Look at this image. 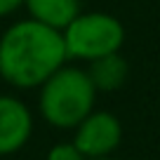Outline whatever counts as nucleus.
<instances>
[{
  "label": "nucleus",
  "mask_w": 160,
  "mask_h": 160,
  "mask_svg": "<svg viewBox=\"0 0 160 160\" xmlns=\"http://www.w3.org/2000/svg\"><path fill=\"white\" fill-rule=\"evenodd\" d=\"M66 59L64 33L35 19L10 26L0 38V75L17 87L45 85Z\"/></svg>",
  "instance_id": "1"
},
{
  "label": "nucleus",
  "mask_w": 160,
  "mask_h": 160,
  "mask_svg": "<svg viewBox=\"0 0 160 160\" xmlns=\"http://www.w3.org/2000/svg\"><path fill=\"white\" fill-rule=\"evenodd\" d=\"M94 94L97 90L85 71L61 66L42 85L40 111L54 127H75L92 113Z\"/></svg>",
  "instance_id": "2"
},
{
  "label": "nucleus",
  "mask_w": 160,
  "mask_h": 160,
  "mask_svg": "<svg viewBox=\"0 0 160 160\" xmlns=\"http://www.w3.org/2000/svg\"><path fill=\"white\" fill-rule=\"evenodd\" d=\"M66 54L73 59L94 61L115 54L125 42V28L115 17L104 12L78 14L64 28Z\"/></svg>",
  "instance_id": "3"
},
{
  "label": "nucleus",
  "mask_w": 160,
  "mask_h": 160,
  "mask_svg": "<svg viewBox=\"0 0 160 160\" xmlns=\"http://www.w3.org/2000/svg\"><path fill=\"white\" fill-rule=\"evenodd\" d=\"M120 137H122V127H120L118 118L111 113H90L82 122L78 125V134H75V148L85 158H106L111 151L118 148Z\"/></svg>",
  "instance_id": "4"
},
{
  "label": "nucleus",
  "mask_w": 160,
  "mask_h": 160,
  "mask_svg": "<svg viewBox=\"0 0 160 160\" xmlns=\"http://www.w3.org/2000/svg\"><path fill=\"white\" fill-rule=\"evenodd\" d=\"M31 113L21 101L0 97V155L14 153L31 137Z\"/></svg>",
  "instance_id": "5"
},
{
  "label": "nucleus",
  "mask_w": 160,
  "mask_h": 160,
  "mask_svg": "<svg viewBox=\"0 0 160 160\" xmlns=\"http://www.w3.org/2000/svg\"><path fill=\"white\" fill-rule=\"evenodd\" d=\"M31 17L45 26L64 31L80 14V0H24Z\"/></svg>",
  "instance_id": "6"
},
{
  "label": "nucleus",
  "mask_w": 160,
  "mask_h": 160,
  "mask_svg": "<svg viewBox=\"0 0 160 160\" xmlns=\"http://www.w3.org/2000/svg\"><path fill=\"white\" fill-rule=\"evenodd\" d=\"M94 90L101 92H113L118 90L122 82L127 80V61L115 52V54L101 57V59H94L87 71Z\"/></svg>",
  "instance_id": "7"
},
{
  "label": "nucleus",
  "mask_w": 160,
  "mask_h": 160,
  "mask_svg": "<svg viewBox=\"0 0 160 160\" xmlns=\"http://www.w3.org/2000/svg\"><path fill=\"white\" fill-rule=\"evenodd\" d=\"M47 160H85V155L75 148V144H59L50 151Z\"/></svg>",
  "instance_id": "8"
},
{
  "label": "nucleus",
  "mask_w": 160,
  "mask_h": 160,
  "mask_svg": "<svg viewBox=\"0 0 160 160\" xmlns=\"http://www.w3.org/2000/svg\"><path fill=\"white\" fill-rule=\"evenodd\" d=\"M21 2H24V0H0V17H5V14H10V12H14Z\"/></svg>",
  "instance_id": "9"
},
{
  "label": "nucleus",
  "mask_w": 160,
  "mask_h": 160,
  "mask_svg": "<svg viewBox=\"0 0 160 160\" xmlns=\"http://www.w3.org/2000/svg\"><path fill=\"white\" fill-rule=\"evenodd\" d=\"M97 160H111V158H97Z\"/></svg>",
  "instance_id": "10"
}]
</instances>
